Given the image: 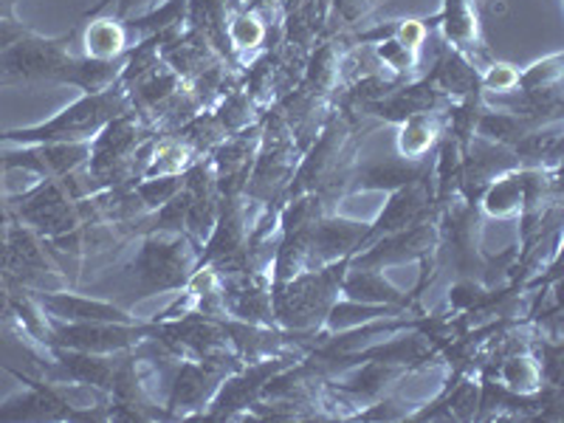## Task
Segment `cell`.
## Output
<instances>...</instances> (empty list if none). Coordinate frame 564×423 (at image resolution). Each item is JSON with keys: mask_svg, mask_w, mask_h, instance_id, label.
I'll use <instances>...</instances> for the list:
<instances>
[{"mask_svg": "<svg viewBox=\"0 0 564 423\" xmlns=\"http://www.w3.org/2000/svg\"><path fill=\"white\" fill-rule=\"evenodd\" d=\"M122 108V99L113 90H97L88 94L63 113H57L52 122H43L37 128L9 130L0 133V141H20V144H59V141H88L90 135L102 130Z\"/></svg>", "mask_w": 564, "mask_h": 423, "instance_id": "6da1fadb", "label": "cell"}, {"mask_svg": "<svg viewBox=\"0 0 564 423\" xmlns=\"http://www.w3.org/2000/svg\"><path fill=\"white\" fill-rule=\"evenodd\" d=\"M148 327H139L135 322H59L48 319V341L63 350L77 352H99L110 356L124 347L135 345Z\"/></svg>", "mask_w": 564, "mask_h": 423, "instance_id": "7a4b0ae2", "label": "cell"}, {"mask_svg": "<svg viewBox=\"0 0 564 423\" xmlns=\"http://www.w3.org/2000/svg\"><path fill=\"white\" fill-rule=\"evenodd\" d=\"M341 269L316 271L294 280L289 289L276 296V314L289 322L291 327H308L311 322L319 319L334 300V291L339 289Z\"/></svg>", "mask_w": 564, "mask_h": 423, "instance_id": "3957f363", "label": "cell"}, {"mask_svg": "<svg viewBox=\"0 0 564 423\" xmlns=\"http://www.w3.org/2000/svg\"><path fill=\"white\" fill-rule=\"evenodd\" d=\"M189 263L193 257L181 238L150 240L135 260V280L144 291L178 289L186 280Z\"/></svg>", "mask_w": 564, "mask_h": 423, "instance_id": "277c9868", "label": "cell"}, {"mask_svg": "<svg viewBox=\"0 0 564 423\" xmlns=\"http://www.w3.org/2000/svg\"><path fill=\"white\" fill-rule=\"evenodd\" d=\"M48 319L59 322H133L128 311L116 308L113 302L94 300L83 294H32Z\"/></svg>", "mask_w": 564, "mask_h": 423, "instance_id": "5b68a950", "label": "cell"}, {"mask_svg": "<svg viewBox=\"0 0 564 423\" xmlns=\"http://www.w3.org/2000/svg\"><path fill=\"white\" fill-rule=\"evenodd\" d=\"M23 218L43 229L45 235H59V231H68L74 226V209H70V200L65 198L63 189L52 181V184L40 186L37 193L26 200Z\"/></svg>", "mask_w": 564, "mask_h": 423, "instance_id": "8992f818", "label": "cell"}, {"mask_svg": "<svg viewBox=\"0 0 564 423\" xmlns=\"http://www.w3.org/2000/svg\"><path fill=\"white\" fill-rule=\"evenodd\" d=\"M124 43H128V37H124V29L119 20H94V23H88V29L83 34V57L110 63V59L122 54Z\"/></svg>", "mask_w": 564, "mask_h": 423, "instance_id": "52a82bcc", "label": "cell"}, {"mask_svg": "<svg viewBox=\"0 0 564 423\" xmlns=\"http://www.w3.org/2000/svg\"><path fill=\"white\" fill-rule=\"evenodd\" d=\"M0 367L12 372L14 379L23 381V384L40 379L48 370L29 347H23V341H14V336L3 334V330H0Z\"/></svg>", "mask_w": 564, "mask_h": 423, "instance_id": "ba28073f", "label": "cell"}, {"mask_svg": "<svg viewBox=\"0 0 564 423\" xmlns=\"http://www.w3.org/2000/svg\"><path fill=\"white\" fill-rule=\"evenodd\" d=\"M212 387H215V376H212L209 370H204V367H195V365H186L184 370L178 372V379H175L173 406L200 404V401L209 395Z\"/></svg>", "mask_w": 564, "mask_h": 423, "instance_id": "9c48e42d", "label": "cell"}, {"mask_svg": "<svg viewBox=\"0 0 564 423\" xmlns=\"http://www.w3.org/2000/svg\"><path fill=\"white\" fill-rule=\"evenodd\" d=\"M500 376L502 384L511 387V390L520 392V395H531V392H536L539 384H542V370H539L536 361L528 359V356H513V359H508L506 365H502Z\"/></svg>", "mask_w": 564, "mask_h": 423, "instance_id": "30bf717a", "label": "cell"}, {"mask_svg": "<svg viewBox=\"0 0 564 423\" xmlns=\"http://www.w3.org/2000/svg\"><path fill=\"white\" fill-rule=\"evenodd\" d=\"M345 291L356 300H365V302H401V294L395 289H390L384 280H381L376 271H356V274L347 280Z\"/></svg>", "mask_w": 564, "mask_h": 423, "instance_id": "8fae6325", "label": "cell"}, {"mask_svg": "<svg viewBox=\"0 0 564 423\" xmlns=\"http://www.w3.org/2000/svg\"><path fill=\"white\" fill-rule=\"evenodd\" d=\"M356 240H359L356 224H322L316 231V249H319L322 260H334Z\"/></svg>", "mask_w": 564, "mask_h": 423, "instance_id": "7c38bea8", "label": "cell"}, {"mask_svg": "<svg viewBox=\"0 0 564 423\" xmlns=\"http://www.w3.org/2000/svg\"><path fill=\"white\" fill-rule=\"evenodd\" d=\"M520 204H522V184L517 178L497 181L486 198V209L491 212V215H500V218H506V215L520 209Z\"/></svg>", "mask_w": 564, "mask_h": 423, "instance_id": "4fadbf2b", "label": "cell"}, {"mask_svg": "<svg viewBox=\"0 0 564 423\" xmlns=\"http://www.w3.org/2000/svg\"><path fill=\"white\" fill-rule=\"evenodd\" d=\"M432 133H435V128H432L430 116H415L406 122L404 135H401V150L406 155H421L432 144Z\"/></svg>", "mask_w": 564, "mask_h": 423, "instance_id": "5bb4252c", "label": "cell"}, {"mask_svg": "<svg viewBox=\"0 0 564 423\" xmlns=\"http://www.w3.org/2000/svg\"><path fill=\"white\" fill-rule=\"evenodd\" d=\"M417 175L415 167H398V164H387V167L370 170L365 184L367 186H404Z\"/></svg>", "mask_w": 564, "mask_h": 423, "instance_id": "9a60e30c", "label": "cell"}, {"mask_svg": "<svg viewBox=\"0 0 564 423\" xmlns=\"http://www.w3.org/2000/svg\"><path fill=\"white\" fill-rule=\"evenodd\" d=\"M229 34H231V40H235V43L243 45V48H249V45H257L260 40H263V26H260L254 18L243 14V18H238L235 23H231Z\"/></svg>", "mask_w": 564, "mask_h": 423, "instance_id": "2e32d148", "label": "cell"}, {"mask_svg": "<svg viewBox=\"0 0 564 423\" xmlns=\"http://www.w3.org/2000/svg\"><path fill=\"white\" fill-rule=\"evenodd\" d=\"M32 32V29H26L23 23H20L18 18L14 20H0V54L7 52V48H12L18 40H23L26 34Z\"/></svg>", "mask_w": 564, "mask_h": 423, "instance_id": "e0dca14e", "label": "cell"}, {"mask_svg": "<svg viewBox=\"0 0 564 423\" xmlns=\"http://www.w3.org/2000/svg\"><path fill=\"white\" fill-rule=\"evenodd\" d=\"M486 85H488V88L508 90V88H513V85H520V74L508 68V65H494V70L488 74Z\"/></svg>", "mask_w": 564, "mask_h": 423, "instance_id": "ac0fdd59", "label": "cell"}, {"mask_svg": "<svg viewBox=\"0 0 564 423\" xmlns=\"http://www.w3.org/2000/svg\"><path fill=\"white\" fill-rule=\"evenodd\" d=\"M14 3L18 0H0V20H14Z\"/></svg>", "mask_w": 564, "mask_h": 423, "instance_id": "d6986e66", "label": "cell"}]
</instances>
